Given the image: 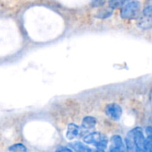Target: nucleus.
Wrapping results in <instances>:
<instances>
[{
    "label": "nucleus",
    "instance_id": "obj_8",
    "mask_svg": "<svg viewBox=\"0 0 152 152\" xmlns=\"http://www.w3.org/2000/svg\"><path fill=\"white\" fill-rule=\"evenodd\" d=\"M96 124H97L96 118L94 117H91V116L86 117L82 121V126L86 129H92L96 126Z\"/></svg>",
    "mask_w": 152,
    "mask_h": 152
},
{
    "label": "nucleus",
    "instance_id": "obj_2",
    "mask_svg": "<svg viewBox=\"0 0 152 152\" xmlns=\"http://www.w3.org/2000/svg\"><path fill=\"white\" fill-rule=\"evenodd\" d=\"M137 26L142 29L152 28V4H146L142 12L137 18Z\"/></svg>",
    "mask_w": 152,
    "mask_h": 152
},
{
    "label": "nucleus",
    "instance_id": "obj_14",
    "mask_svg": "<svg viewBox=\"0 0 152 152\" xmlns=\"http://www.w3.org/2000/svg\"><path fill=\"white\" fill-rule=\"evenodd\" d=\"M146 134L148 136H152V127L151 126H148L146 128Z\"/></svg>",
    "mask_w": 152,
    "mask_h": 152
},
{
    "label": "nucleus",
    "instance_id": "obj_13",
    "mask_svg": "<svg viewBox=\"0 0 152 152\" xmlns=\"http://www.w3.org/2000/svg\"><path fill=\"white\" fill-rule=\"evenodd\" d=\"M107 145H108V139L105 137V138H104V139H102L101 142H99L98 143H96L94 146H95L98 150H100V151H103V150H105V149H106Z\"/></svg>",
    "mask_w": 152,
    "mask_h": 152
},
{
    "label": "nucleus",
    "instance_id": "obj_10",
    "mask_svg": "<svg viewBox=\"0 0 152 152\" xmlns=\"http://www.w3.org/2000/svg\"><path fill=\"white\" fill-rule=\"evenodd\" d=\"M129 0H110L109 5L111 9H118L123 7Z\"/></svg>",
    "mask_w": 152,
    "mask_h": 152
},
{
    "label": "nucleus",
    "instance_id": "obj_9",
    "mask_svg": "<svg viewBox=\"0 0 152 152\" xmlns=\"http://www.w3.org/2000/svg\"><path fill=\"white\" fill-rule=\"evenodd\" d=\"M70 147L76 151L79 152H88V151H93L92 149H90L88 146L85 145L84 143L80 142H72L70 143Z\"/></svg>",
    "mask_w": 152,
    "mask_h": 152
},
{
    "label": "nucleus",
    "instance_id": "obj_15",
    "mask_svg": "<svg viewBox=\"0 0 152 152\" xmlns=\"http://www.w3.org/2000/svg\"><path fill=\"white\" fill-rule=\"evenodd\" d=\"M58 151H69V152H71V150L70 149H68V148H63V147H61V148H59L58 150H57Z\"/></svg>",
    "mask_w": 152,
    "mask_h": 152
},
{
    "label": "nucleus",
    "instance_id": "obj_12",
    "mask_svg": "<svg viewBox=\"0 0 152 152\" xmlns=\"http://www.w3.org/2000/svg\"><path fill=\"white\" fill-rule=\"evenodd\" d=\"M144 150H145V151L152 152V136H148L145 139Z\"/></svg>",
    "mask_w": 152,
    "mask_h": 152
},
{
    "label": "nucleus",
    "instance_id": "obj_11",
    "mask_svg": "<svg viewBox=\"0 0 152 152\" xmlns=\"http://www.w3.org/2000/svg\"><path fill=\"white\" fill-rule=\"evenodd\" d=\"M9 151H10L25 152L27 151V148L21 143H17V144H13L11 147H9Z\"/></svg>",
    "mask_w": 152,
    "mask_h": 152
},
{
    "label": "nucleus",
    "instance_id": "obj_3",
    "mask_svg": "<svg viewBox=\"0 0 152 152\" xmlns=\"http://www.w3.org/2000/svg\"><path fill=\"white\" fill-rule=\"evenodd\" d=\"M105 111H106L107 116L110 117L113 120H118V119H120V118L122 116V109L117 103L108 104L105 109Z\"/></svg>",
    "mask_w": 152,
    "mask_h": 152
},
{
    "label": "nucleus",
    "instance_id": "obj_1",
    "mask_svg": "<svg viewBox=\"0 0 152 152\" xmlns=\"http://www.w3.org/2000/svg\"><path fill=\"white\" fill-rule=\"evenodd\" d=\"M141 13V3L137 0L127 2L120 11V16L124 20H134Z\"/></svg>",
    "mask_w": 152,
    "mask_h": 152
},
{
    "label": "nucleus",
    "instance_id": "obj_4",
    "mask_svg": "<svg viewBox=\"0 0 152 152\" xmlns=\"http://www.w3.org/2000/svg\"><path fill=\"white\" fill-rule=\"evenodd\" d=\"M144 143H145V138L142 133V128H135V134H134V151H145L144 150Z\"/></svg>",
    "mask_w": 152,
    "mask_h": 152
},
{
    "label": "nucleus",
    "instance_id": "obj_16",
    "mask_svg": "<svg viewBox=\"0 0 152 152\" xmlns=\"http://www.w3.org/2000/svg\"><path fill=\"white\" fill-rule=\"evenodd\" d=\"M146 4H152V0H147Z\"/></svg>",
    "mask_w": 152,
    "mask_h": 152
},
{
    "label": "nucleus",
    "instance_id": "obj_7",
    "mask_svg": "<svg viewBox=\"0 0 152 152\" xmlns=\"http://www.w3.org/2000/svg\"><path fill=\"white\" fill-rule=\"evenodd\" d=\"M79 134V127L73 123L69 124L68 126V130L66 133V137L69 140H73L76 137H77V135Z\"/></svg>",
    "mask_w": 152,
    "mask_h": 152
},
{
    "label": "nucleus",
    "instance_id": "obj_5",
    "mask_svg": "<svg viewBox=\"0 0 152 152\" xmlns=\"http://www.w3.org/2000/svg\"><path fill=\"white\" fill-rule=\"evenodd\" d=\"M124 150V142L119 135H113L110 139V151H121Z\"/></svg>",
    "mask_w": 152,
    "mask_h": 152
},
{
    "label": "nucleus",
    "instance_id": "obj_6",
    "mask_svg": "<svg viewBox=\"0 0 152 152\" xmlns=\"http://www.w3.org/2000/svg\"><path fill=\"white\" fill-rule=\"evenodd\" d=\"M105 137H106L105 135H103L100 133H92L84 137V142L86 144H94L95 145L96 143L101 142Z\"/></svg>",
    "mask_w": 152,
    "mask_h": 152
}]
</instances>
